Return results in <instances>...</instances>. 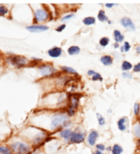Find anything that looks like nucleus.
I'll return each instance as SVG.
<instances>
[{"label":"nucleus","mask_w":140,"mask_h":154,"mask_svg":"<svg viewBox=\"0 0 140 154\" xmlns=\"http://www.w3.org/2000/svg\"><path fill=\"white\" fill-rule=\"evenodd\" d=\"M26 134L28 143L32 145L34 150L39 149L50 138V133L37 126L29 127L26 131Z\"/></svg>","instance_id":"f257e3e1"},{"label":"nucleus","mask_w":140,"mask_h":154,"mask_svg":"<svg viewBox=\"0 0 140 154\" xmlns=\"http://www.w3.org/2000/svg\"><path fill=\"white\" fill-rule=\"evenodd\" d=\"M14 154H31L34 151L33 148L25 140H15L9 145Z\"/></svg>","instance_id":"f03ea898"},{"label":"nucleus","mask_w":140,"mask_h":154,"mask_svg":"<svg viewBox=\"0 0 140 154\" xmlns=\"http://www.w3.org/2000/svg\"><path fill=\"white\" fill-rule=\"evenodd\" d=\"M8 61L11 64L14 65L17 67H23L26 65L29 64V61L24 57V56H11L8 57Z\"/></svg>","instance_id":"7ed1b4c3"},{"label":"nucleus","mask_w":140,"mask_h":154,"mask_svg":"<svg viewBox=\"0 0 140 154\" xmlns=\"http://www.w3.org/2000/svg\"><path fill=\"white\" fill-rule=\"evenodd\" d=\"M49 13H47V10L44 9L37 10L35 13V16H34V23L36 24H38L40 23L47 21L49 19Z\"/></svg>","instance_id":"20e7f679"},{"label":"nucleus","mask_w":140,"mask_h":154,"mask_svg":"<svg viewBox=\"0 0 140 154\" xmlns=\"http://www.w3.org/2000/svg\"><path fill=\"white\" fill-rule=\"evenodd\" d=\"M85 133L80 131H73L71 138H70L69 144H80L85 141Z\"/></svg>","instance_id":"39448f33"},{"label":"nucleus","mask_w":140,"mask_h":154,"mask_svg":"<svg viewBox=\"0 0 140 154\" xmlns=\"http://www.w3.org/2000/svg\"><path fill=\"white\" fill-rule=\"evenodd\" d=\"M39 72L42 76L44 77H50L52 75H55V73L57 72L55 68L52 65L49 64H42L39 66Z\"/></svg>","instance_id":"423d86ee"},{"label":"nucleus","mask_w":140,"mask_h":154,"mask_svg":"<svg viewBox=\"0 0 140 154\" xmlns=\"http://www.w3.org/2000/svg\"><path fill=\"white\" fill-rule=\"evenodd\" d=\"M99 136V134L98 131L94 129L91 130L89 134H88V137H87V142H88V145L91 147L96 146Z\"/></svg>","instance_id":"0eeeda50"},{"label":"nucleus","mask_w":140,"mask_h":154,"mask_svg":"<svg viewBox=\"0 0 140 154\" xmlns=\"http://www.w3.org/2000/svg\"><path fill=\"white\" fill-rule=\"evenodd\" d=\"M49 29L47 26L41 25V24H35L32 26H26V29L29 32H32V33H40V32H45Z\"/></svg>","instance_id":"6e6552de"},{"label":"nucleus","mask_w":140,"mask_h":154,"mask_svg":"<svg viewBox=\"0 0 140 154\" xmlns=\"http://www.w3.org/2000/svg\"><path fill=\"white\" fill-rule=\"evenodd\" d=\"M120 23L124 28L127 29L131 31H134L136 29L135 24L133 22V20L130 18H129V17H123V18H121Z\"/></svg>","instance_id":"1a4fd4ad"},{"label":"nucleus","mask_w":140,"mask_h":154,"mask_svg":"<svg viewBox=\"0 0 140 154\" xmlns=\"http://www.w3.org/2000/svg\"><path fill=\"white\" fill-rule=\"evenodd\" d=\"M117 128L120 131H126L129 126V119L127 117H122L117 121Z\"/></svg>","instance_id":"9d476101"},{"label":"nucleus","mask_w":140,"mask_h":154,"mask_svg":"<svg viewBox=\"0 0 140 154\" xmlns=\"http://www.w3.org/2000/svg\"><path fill=\"white\" fill-rule=\"evenodd\" d=\"M59 136L61 137L62 139H64L66 141L69 142L70 138H71L72 134L73 131L69 128H65V129H63L59 131Z\"/></svg>","instance_id":"9b49d317"},{"label":"nucleus","mask_w":140,"mask_h":154,"mask_svg":"<svg viewBox=\"0 0 140 154\" xmlns=\"http://www.w3.org/2000/svg\"><path fill=\"white\" fill-rule=\"evenodd\" d=\"M132 132L136 140H140V121L136 120L133 124Z\"/></svg>","instance_id":"f8f14e48"},{"label":"nucleus","mask_w":140,"mask_h":154,"mask_svg":"<svg viewBox=\"0 0 140 154\" xmlns=\"http://www.w3.org/2000/svg\"><path fill=\"white\" fill-rule=\"evenodd\" d=\"M47 54L52 58H58L62 54V49L59 47H53L47 51Z\"/></svg>","instance_id":"ddd939ff"},{"label":"nucleus","mask_w":140,"mask_h":154,"mask_svg":"<svg viewBox=\"0 0 140 154\" xmlns=\"http://www.w3.org/2000/svg\"><path fill=\"white\" fill-rule=\"evenodd\" d=\"M100 61L105 66H110L113 63V59L110 55H105V56H102Z\"/></svg>","instance_id":"4468645a"},{"label":"nucleus","mask_w":140,"mask_h":154,"mask_svg":"<svg viewBox=\"0 0 140 154\" xmlns=\"http://www.w3.org/2000/svg\"><path fill=\"white\" fill-rule=\"evenodd\" d=\"M114 38H115V40L116 43H120V42H123L124 40V36L121 34V32L118 30H115L114 31Z\"/></svg>","instance_id":"2eb2a0df"},{"label":"nucleus","mask_w":140,"mask_h":154,"mask_svg":"<svg viewBox=\"0 0 140 154\" xmlns=\"http://www.w3.org/2000/svg\"><path fill=\"white\" fill-rule=\"evenodd\" d=\"M111 153L112 154H122L123 153V148L119 144H115L112 146Z\"/></svg>","instance_id":"dca6fc26"},{"label":"nucleus","mask_w":140,"mask_h":154,"mask_svg":"<svg viewBox=\"0 0 140 154\" xmlns=\"http://www.w3.org/2000/svg\"><path fill=\"white\" fill-rule=\"evenodd\" d=\"M68 54L71 56H75V55H78L80 54V48L78 46L76 45H72L71 47L69 48L68 49Z\"/></svg>","instance_id":"f3484780"},{"label":"nucleus","mask_w":140,"mask_h":154,"mask_svg":"<svg viewBox=\"0 0 140 154\" xmlns=\"http://www.w3.org/2000/svg\"><path fill=\"white\" fill-rule=\"evenodd\" d=\"M133 65L131 64V62L128 61H123L122 66H121V68H122L123 71L124 72H129V70H131V69H133Z\"/></svg>","instance_id":"a211bd4d"},{"label":"nucleus","mask_w":140,"mask_h":154,"mask_svg":"<svg viewBox=\"0 0 140 154\" xmlns=\"http://www.w3.org/2000/svg\"><path fill=\"white\" fill-rule=\"evenodd\" d=\"M0 154H14L9 146L0 145Z\"/></svg>","instance_id":"6ab92c4d"},{"label":"nucleus","mask_w":140,"mask_h":154,"mask_svg":"<svg viewBox=\"0 0 140 154\" xmlns=\"http://www.w3.org/2000/svg\"><path fill=\"white\" fill-rule=\"evenodd\" d=\"M61 69L62 71H64V72H66V73H69V74H72V75H78V72H77L75 69H73V68L70 67V66H61Z\"/></svg>","instance_id":"aec40b11"},{"label":"nucleus","mask_w":140,"mask_h":154,"mask_svg":"<svg viewBox=\"0 0 140 154\" xmlns=\"http://www.w3.org/2000/svg\"><path fill=\"white\" fill-rule=\"evenodd\" d=\"M83 23H84L85 25L87 26H90L96 23V18H93V17H86L83 20Z\"/></svg>","instance_id":"412c9836"},{"label":"nucleus","mask_w":140,"mask_h":154,"mask_svg":"<svg viewBox=\"0 0 140 154\" xmlns=\"http://www.w3.org/2000/svg\"><path fill=\"white\" fill-rule=\"evenodd\" d=\"M98 19L100 20L101 22H105V21H108V18L105 14V12L104 10H100L98 13Z\"/></svg>","instance_id":"4be33fe9"},{"label":"nucleus","mask_w":140,"mask_h":154,"mask_svg":"<svg viewBox=\"0 0 140 154\" xmlns=\"http://www.w3.org/2000/svg\"><path fill=\"white\" fill-rule=\"evenodd\" d=\"M96 118H97V121H98V124L99 126H105L106 124V120L102 115L99 113H96Z\"/></svg>","instance_id":"5701e85b"},{"label":"nucleus","mask_w":140,"mask_h":154,"mask_svg":"<svg viewBox=\"0 0 140 154\" xmlns=\"http://www.w3.org/2000/svg\"><path fill=\"white\" fill-rule=\"evenodd\" d=\"M109 42H110V39L108 38V37H102V38H101V40H99V44L101 46H102V47H106L107 45L109 44Z\"/></svg>","instance_id":"b1692460"},{"label":"nucleus","mask_w":140,"mask_h":154,"mask_svg":"<svg viewBox=\"0 0 140 154\" xmlns=\"http://www.w3.org/2000/svg\"><path fill=\"white\" fill-rule=\"evenodd\" d=\"M9 13V10L4 5H0V15L1 16H5V15H8Z\"/></svg>","instance_id":"393cba45"},{"label":"nucleus","mask_w":140,"mask_h":154,"mask_svg":"<svg viewBox=\"0 0 140 154\" xmlns=\"http://www.w3.org/2000/svg\"><path fill=\"white\" fill-rule=\"evenodd\" d=\"M140 112V104L136 103L134 104V114L136 117H138Z\"/></svg>","instance_id":"a878e982"},{"label":"nucleus","mask_w":140,"mask_h":154,"mask_svg":"<svg viewBox=\"0 0 140 154\" xmlns=\"http://www.w3.org/2000/svg\"><path fill=\"white\" fill-rule=\"evenodd\" d=\"M96 150H99V151L104 152V151H105V150H106V148H107V147L105 146V144H102V143H99V144H96Z\"/></svg>","instance_id":"bb28decb"},{"label":"nucleus","mask_w":140,"mask_h":154,"mask_svg":"<svg viewBox=\"0 0 140 154\" xmlns=\"http://www.w3.org/2000/svg\"><path fill=\"white\" fill-rule=\"evenodd\" d=\"M102 80H103V78H102L101 75L98 72H96L93 76H92V80H93V81H96V80L102 81Z\"/></svg>","instance_id":"cd10ccee"},{"label":"nucleus","mask_w":140,"mask_h":154,"mask_svg":"<svg viewBox=\"0 0 140 154\" xmlns=\"http://www.w3.org/2000/svg\"><path fill=\"white\" fill-rule=\"evenodd\" d=\"M123 47L124 51H125V52H129L131 49V45L129 42H124V45H123Z\"/></svg>","instance_id":"c85d7f7f"},{"label":"nucleus","mask_w":140,"mask_h":154,"mask_svg":"<svg viewBox=\"0 0 140 154\" xmlns=\"http://www.w3.org/2000/svg\"><path fill=\"white\" fill-rule=\"evenodd\" d=\"M133 72H140V62L137 63L133 67Z\"/></svg>","instance_id":"c756f323"},{"label":"nucleus","mask_w":140,"mask_h":154,"mask_svg":"<svg viewBox=\"0 0 140 154\" xmlns=\"http://www.w3.org/2000/svg\"><path fill=\"white\" fill-rule=\"evenodd\" d=\"M65 28H66V24H61L56 28V31L58 32H61L65 29Z\"/></svg>","instance_id":"7c9ffc66"},{"label":"nucleus","mask_w":140,"mask_h":154,"mask_svg":"<svg viewBox=\"0 0 140 154\" xmlns=\"http://www.w3.org/2000/svg\"><path fill=\"white\" fill-rule=\"evenodd\" d=\"M123 77L124 78H127V79H131V78H132V75H131V73L128 72H124L123 73Z\"/></svg>","instance_id":"2f4dec72"},{"label":"nucleus","mask_w":140,"mask_h":154,"mask_svg":"<svg viewBox=\"0 0 140 154\" xmlns=\"http://www.w3.org/2000/svg\"><path fill=\"white\" fill-rule=\"evenodd\" d=\"M72 17H74V14H69V15H66V16H64L62 18H61V20H69L70 18H72Z\"/></svg>","instance_id":"473e14b6"},{"label":"nucleus","mask_w":140,"mask_h":154,"mask_svg":"<svg viewBox=\"0 0 140 154\" xmlns=\"http://www.w3.org/2000/svg\"><path fill=\"white\" fill-rule=\"evenodd\" d=\"M96 73V72L95 71H93V70H89V71L88 72V75H89V76H90V75H91V76H93Z\"/></svg>","instance_id":"72a5a7b5"},{"label":"nucleus","mask_w":140,"mask_h":154,"mask_svg":"<svg viewBox=\"0 0 140 154\" xmlns=\"http://www.w3.org/2000/svg\"><path fill=\"white\" fill-rule=\"evenodd\" d=\"M136 53L137 54L140 55V45L136 46Z\"/></svg>","instance_id":"f704fd0d"},{"label":"nucleus","mask_w":140,"mask_h":154,"mask_svg":"<svg viewBox=\"0 0 140 154\" xmlns=\"http://www.w3.org/2000/svg\"><path fill=\"white\" fill-rule=\"evenodd\" d=\"M105 6L107 7V8H111L112 7L114 6V4H113V3H109V4H106Z\"/></svg>","instance_id":"c9c22d12"},{"label":"nucleus","mask_w":140,"mask_h":154,"mask_svg":"<svg viewBox=\"0 0 140 154\" xmlns=\"http://www.w3.org/2000/svg\"><path fill=\"white\" fill-rule=\"evenodd\" d=\"M93 154H104V153H103V152L99 151V150H96V151H95L94 153H93Z\"/></svg>","instance_id":"e433bc0d"},{"label":"nucleus","mask_w":140,"mask_h":154,"mask_svg":"<svg viewBox=\"0 0 140 154\" xmlns=\"http://www.w3.org/2000/svg\"><path fill=\"white\" fill-rule=\"evenodd\" d=\"M112 146H110V147H108V148H106V150H107V151L111 152L112 151Z\"/></svg>","instance_id":"4c0bfd02"},{"label":"nucleus","mask_w":140,"mask_h":154,"mask_svg":"<svg viewBox=\"0 0 140 154\" xmlns=\"http://www.w3.org/2000/svg\"><path fill=\"white\" fill-rule=\"evenodd\" d=\"M120 50H121V52H125V51H124V48H123V47H121L120 48Z\"/></svg>","instance_id":"58836bf2"},{"label":"nucleus","mask_w":140,"mask_h":154,"mask_svg":"<svg viewBox=\"0 0 140 154\" xmlns=\"http://www.w3.org/2000/svg\"><path fill=\"white\" fill-rule=\"evenodd\" d=\"M135 154H140V150H136Z\"/></svg>","instance_id":"ea45409f"},{"label":"nucleus","mask_w":140,"mask_h":154,"mask_svg":"<svg viewBox=\"0 0 140 154\" xmlns=\"http://www.w3.org/2000/svg\"><path fill=\"white\" fill-rule=\"evenodd\" d=\"M35 151H36V150H34V151L32 152V153L31 154H42V153H35Z\"/></svg>","instance_id":"a19ab883"},{"label":"nucleus","mask_w":140,"mask_h":154,"mask_svg":"<svg viewBox=\"0 0 140 154\" xmlns=\"http://www.w3.org/2000/svg\"><path fill=\"white\" fill-rule=\"evenodd\" d=\"M137 120L139 121H140V112H139V116H138V117H137Z\"/></svg>","instance_id":"79ce46f5"}]
</instances>
